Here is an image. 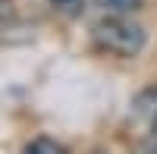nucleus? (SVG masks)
Wrapping results in <instances>:
<instances>
[{
	"label": "nucleus",
	"instance_id": "obj_6",
	"mask_svg": "<svg viewBox=\"0 0 157 154\" xmlns=\"http://www.w3.org/2000/svg\"><path fill=\"white\" fill-rule=\"evenodd\" d=\"M151 145H157V113H154V138H151Z\"/></svg>",
	"mask_w": 157,
	"mask_h": 154
},
{
	"label": "nucleus",
	"instance_id": "obj_3",
	"mask_svg": "<svg viewBox=\"0 0 157 154\" xmlns=\"http://www.w3.org/2000/svg\"><path fill=\"white\" fill-rule=\"evenodd\" d=\"M22 154H66V148L57 145V142H50V138H35Z\"/></svg>",
	"mask_w": 157,
	"mask_h": 154
},
{
	"label": "nucleus",
	"instance_id": "obj_2",
	"mask_svg": "<svg viewBox=\"0 0 157 154\" xmlns=\"http://www.w3.org/2000/svg\"><path fill=\"white\" fill-rule=\"evenodd\" d=\"M94 3L107 16H132L135 10H141V0H94Z\"/></svg>",
	"mask_w": 157,
	"mask_h": 154
},
{
	"label": "nucleus",
	"instance_id": "obj_1",
	"mask_svg": "<svg viewBox=\"0 0 157 154\" xmlns=\"http://www.w3.org/2000/svg\"><path fill=\"white\" fill-rule=\"evenodd\" d=\"M94 44L107 54H116V57H138L148 44V35L138 22H132L129 16H107L101 19L94 29Z\"/></svg>",
	"mask_w": 157,
	"mask_h": 154
},
{
	"label": "nucleus",
	"instance_id": "obj_5",
	"mask_svg": "<svg viewBox=\"0 0 157 154\" xmlns=\"http://www.w3.org/2000/svg\"><path fill=\"white\" fill-rule=\"evenodd\" d=\"M13 19V0H0V29Z\"/></svg>",
	"mask_w": 157,
	"mask_h": 154
},
{
	"label": "nucleus",
	"instance_id": "obj_4",
	"mask_svg": "<svg viewBox=\"0 0 157 154\" xmlns=\"http://www.w3.org/2000/svg\"><path fill=\"white\" fill-rule=\"evenodd\" d=\"M50 6H54L60 16H69V19H75V16H82V10H85V0H50Z\"/></svg>",
	"mask_w": 157,
	"mask_h": 154
}]
</instances>
